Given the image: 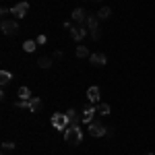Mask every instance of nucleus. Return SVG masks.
I'll return each instance as SVG.
<instances>
[{
	"label": "nucleus",
	"instance_id": "17",
	"mask_svg": "<svg viewBox=\"0 0 155 155\" xmlns=\"http://www.w3.org/2000/svg\"><path fill=\"white\" fill-rule=\"evenodd\" d=\"M97 114H99V116H107V114H110V106H107V104H97Z\"/></svg>",
	"mask_w": 155,
	"mask_h": 155
},
{
	"label": "nucleus",
	"instance_id": "25",
	"mask_svg": "<svg viewBox=\"0 0 155 155\" xmlns=\"http://www.w3.org/2000/svg\"><path fill=\"white\" fill-rule=\"evenodd\" d=\"M147 155H155V153H147Z\"/></svg>",
	"mask_w": 155,
	"mask_h": 155
},
{
	"label": "nucleus",
	"instance_id": "7",
	"mask_svg": "<svg viewBox=\"0 0 155 155\" xmlns=\"http://www.w3.org/2000/svg\"><path fill=\"white\" fill-rule=\"evenodd\" d=\"M97 114V110H95V106H87L83 110V114H81V120H83L85 124H89V122H93V116Z\"/></svg>",
	"mask_w": 155,
	"mask_h": 155
},
{
	"label": "nucleus",
	"instance_id": "2",
	"mask_svg": "<svg viewBox=\"0 0 155 155\" xmlns=\"http://www.w3.org/2000/svg\"><path fill=\"white\" fill-rule=\"evenodd\" d=\"M89 134L91 137H106V134H112V128H106L104 122L93 120V122H89Z\"/></svg>",
	"mask_w": 155,
	"mask_h": 155
},
{
	"label": "nucleus",
	"instance_id": "22",
	"mask_svg": "<svg viewBox=\"0 0 155 155\" xmlns=\"http://www.w3.org/2000/svg\"><path fill=\"white\" fill-rule=\"evenodd\" d=\"M35 41H37V46H41V44H46V35H39V37L35 39Z\"/></svg>",
	"mask_w": 155,
	"mask_h": 155
},
{
	"label": "nucleus",
	"instance_id": "15",
	"mask_svg": "<svg viewBox=\"0 0 155 155\" xmlns=\"http://www.w3.org/2000/svg\"><path fill=\"white\" fill-rule=\"evenodd\" d=\"M37 66H39V68H50V66H52V58H48V56H41V58L37 60Z\"/></svg>",
	"mask_w": 155,
	"mask_h": 155
},
{
	"label": "nucleus",
	"instance_id": "11",
	"mask_svg": "<svg viewBox=\"0 0 155 155\" xmlns=\"http://www.w3.org/2000/svg\"><path fill=\"white\" fill-rule=\"evenodd\" d=\"M41 106H44V104H41L39 97H31V99H29V112H33V114H35V112H41Z\"/></svg>",
	"mask_w": 155,
	"mask_h": 155
},
{
	"label": "nucleus",
	"instance_id": "12",
	"mask_svg": "<svg viewBox=\"0 0 155 155\" xmlns=\"http://www.w3.org/2000/svg\"><path fill=\"white\" fill-rule=\"evenodd\" d=\"M89 60H91L93 66H104V64H106V56H104V54H91Z\"/></svg>",
	"mask_w": 155,
	"mask_h": 155
},
{
	"label": "nucleus",
	"instance_id": "6",
	"mask_svg": "<svg viewBox=\"0 0 155 155\" xmlns=\"http://www.w3.org/2000/svg\"><path fill=\"white\" fill-rule=\"evenodd\" d=\"M11 12H12V17H15V19H23L25 15L29 12V2H19L17 6H12Z\"/></svg>",
	"mask_w": 155,
	"mask_h": 155
},
{
	"label": "nucleus",
	"instance_id": "14",
	"mask_svg": "<svg viewBox=\"0 0 155 155\" xmlns=\"http://www.w3.org/2000/svg\"><path fill=\"white\" fill-rule=\"evenodd\" d=\"M66 116H68L71 126H79V116H77V112H74V110H68V112H66Z\"/></svg>",
	"mask_w": 155,
	"mask_h": 155
},
{
	"label": "nucleus",
	"instance_id": "10",
	"mask_svg": "<svg viewBox=\"0 0 155 155\" xmlns=\"http://www.w3.org/2000/svg\"><path fill=\"white\" fill-rule=\"evenodd\" d=\"M87 99H89L91 104H97V101L101 99V91H99V87H89V89H87Z\"/></svg>",
	"mask_w": 155,
	"mask_h": 155
},
{
	"label": "nucleus",
	"instance_id": "21",
	"mask_svg": "<svg viewBox=\"0 0 155 155\" xmlns=\"http://www.w3.org/2000/svg\"><path fill=\"white\" fill-rule=\"evenodd\" d=\"M15 107H21V110H29V101H27V99H17V101H15Z\"/></svg>",
	"mask_w": 155,
	"mask_h": 155
},
{
	"label": "nucleus",
	"instance_id": "16",
	"mask_svg": "<svg viewBox=\"0 0 155 155\" xmlns=\"http://www.w3.org/2000/svg\"><path fill=\"white\" fill-rule=\"evenodd\" d=\"M112 15V8H107V6H101L99 11H97V19H107Z\"/></svg>",
	"mask_w": 155,
	"mask_h": 155
},
{
	"label": "nucleus",
	"instance_id": "24",
	"mask_svg": "<svg viewBox=\"0 0 155 155\" xmlns=\"http://www.w3.org/2000/svg\"><path fill=\"white\" fill-rule=\"evenodd\" d=\"M91 2H104V0H91Z\"/></svg>",
	"mask_w": 155,
	"mask_h": 155
},
{
	"label": "nucleus",
	"instance_id": "4",
	"mask_svg": "<svg viewBox=\"0 0 155 155\" xmlns=\"http://www.w3.org/2000/svg\"><path fill=\"white\" fill-rule=\"evenodd\" d=\"M52 126H54V128H60V130H62V128L66 130V128L71 126L68 116H66V114H54V116H52Z\"/></svg>",
	"mask_w": 155,
	"mask_h": 155
},
{
	"label": "nucleus",
	"instance_id": "18",
	"mask_svg": "<svg viewBox=\"0 0 155 155\" xmlns=\"http://www.w3.org/2000/svg\"><path fill=\"white\" fill-rule=\"evenodd\" d=\"M35 48H37V41H31V39H27V41L23 44L25 52H35Z\"/></svg>",
	"mask_w": 155,
	"mask_h": 155
},
{
	"label": "nucleus",
	"instance_id": "23",
	"mask_svg": "<svg viewBox=\"0 0 155 155\" xmlns=\"http://www.w3.org/2000/svg\"><path fill=\"white\" fill-rule=\"evenodd\" d=\"M12 147H15L12 143H4V145H2V149H4V151H8V149H12Z\"/></svg>",
	"mask_w": 155,
	"mask_h": 155
},
{
	"label": "nucleus",
	"instance_id": "13",
	"mask_svg": "<svg viewBox=\"0 0 155 155\" xmlns=\"http://www.w3.org/2000/svg\"><path fill=\"white\" fill-rule=\"evenodd\" d=\"M17 95H19V99H31V91H29V87H19V91H17Z\"/></svg>",
	"mask_w": 155,
	"mask_h": 155
},
{
	"label": "nucleus",
	"instance_id": "5",
	"mask_svg": "<svg viewBox=\"0 0 155 155\" xmlns=\"http://www.w3.org/2000/svg\"><path fill=\"white\" fill-rule=\"evenodd\" d=\"M2 33L15 37L19 33V23H17V21H2Z\"/></svg>",
	"mask_w": 155,
	"mask_h": 155
},
{
	"label": "nucleus",
	"instance_id": "8",
	"mask_svg": "<svg viewBox=\"0 0 155 155\" xmlns=\"http://www.w3.org/2000/svg\"><path fill=\"white\" fill-rule=\"evenodd\" d=\"M87 19H89V17H87V12H85L83 8H74V11H72V21H74V23L85 25V23H87Z\"/></svg>",
	"mask_w": 155,
	"mask_h": 155
},
{
	"label": "nucleus",
	"instance_id": "1",
	"mask_svg": "<svg viewBox=\"0 0 155 155\" xmlns=\"http://www.w3.org/2000/svg\"><path fill=\"white\" fill-rule=\"evenodd\" d=\"M64 141L68 145H79L83 141V132L79 126H68L66 130H64Z\"/></svg>",
	"mask_w": 155,
	"mask_h": 155
},
{
	"label": "nucleus",
	"instance_id": "3",
	"mask_svg": "<svg viewBox=\"0 0 155 155\" xmlns=\"http://www.w3.org/2000/svg\"><path fill=\"white\" fill-rule=\"evenodd\" d=\"M87 29H89V35L93 37V39H99V19H97V15H89Z\"/></svg>",
	"mask_w": 155,
	"mask_h": 155
},
{
	"label": "nucleus",
	"instance_id": "20",
	"mask_svg": "<svg viewBox=\"0 0 155 155\" xmlns=\"http://www.w3.org/2000/svg\"><path fill=\"white\" fill-rule=\"evenodd\" d=\"M11 79H12V74L8 71H2V72H0V83H2V85H6Z\"/></svg>",
	"mask_w": 155,
	"mask_h": 155
},
{
	"label": "nucleus",
	"instance_id": "19",
	"mask_svg": "<svg viewBox=\"0 0 155 155\" xmlns=\"http://www.w3.org/2000/svg\"><path fill=\"white\" fill-rule=\"evenodd\" d=\"M77 56H79V58H89L91 54H89V50L85 48V46H79V48H77Z\"/></svg>",
	"mask_w": 155,
	"mask_h": 155
},
{
	"label": "nucleus",
	"instance_id": "9",
	"mask_svg": "<svg viewBox=\"0 0 155 155\" xmlns=\"http://www.w3.org/2000/svg\"><path fill=\"white\" fill-rule=\"evenodd\" d=\"M71 35H72L74 41H81V39L87 35V29H85L83 25H77V27H72V29H71Z\"/></svg>",
	"mask_w": 155,
	"mask_h": 155
}]
</instances>
